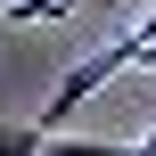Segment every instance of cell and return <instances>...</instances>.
Masks as SVG:
<instances>
[{
  "instance_id": "277c9868",
  "label": "cell",
  "mask_w": 156,
  "mask_h": 156,
  "mask_svg": "<svg viewBox=\"0 0 156 156\" xmlns=\"http://www.w3.org/2000/svg\"><path fill=\"white\" fill-rule=\"evenodd\" d=\"M140 156H156V123H148V140H140Z\"/></svg>"
},
{
  "instance_id": "3957f363",
  "label": "cell",
  "mask_w": 156,
  "mask_h": 156,
  "mask_svg": "<svg viewBox=\"0 0 156 156\" xmlns=\"http://www.w3.org/2000/svg\"><path fill=\"white\" fill-rule=\"evenodd\" d=\"M41 148H49L41 123H0V156H41Z\"/></svg>"
},
{
  "instance_id": "6da1fadb",
  "label": "cell",
  "mask_w": 156,
  "mask_h": 156,
  "mask_svg": "<svg viewBox=\"0 0 156 156\" xmlns=\"http://www.w3.org/2000/svg\"><path fill=\"white\" fill-rule=\"evenodd\" d=\"M82 0H8V25H58V16H74Z\"/></svg>"
},
{
  "instance_id": "7a4b0ae2",
  "label": "cell",
  "mask_w": 156,
  "mask_h": 156,
  "mask_svg": "<svg viewBox=\"0 0 156 156\" xmlns=\"http://www.w3.org/2000/svg\"><path fill=\"white\" fill-rule=\"evenodd\" d=\"M41 156H140V148H123V140H66V132H49V148Z\"/></svg>"
}]
</instances>
